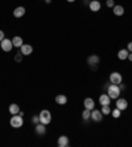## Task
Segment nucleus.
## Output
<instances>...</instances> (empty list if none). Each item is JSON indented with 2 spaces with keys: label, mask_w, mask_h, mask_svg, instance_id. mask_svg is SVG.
<instances>
[{
  "label": "nucleus",
  "mask_w": 132,
  "mask_h": 147,
  "mask_svg": "<svg viewBox=\"0 0 132 147\" xmlns=\"http://www.w3.org/2000/svg\"><path fill=\"white\" fill-rule=\"evenodd\" d=\"M120 93H122V90H120L119 85H114V84H111V85L107 88V94H109V97L111 99H118L119 96H120Z\"/></svg>",
  "instance_id": "1"
},
{
  "label": "nucleus",
  "mask_w": 132,
  "mask_h": 147,
  "mask_svg": "<svg viewBox=\"0 0 132 147\" xmlns=\"http://www.w3.org/2000/svg\"><path fill=\"white\" fill-rule=\"evenodd\" d=\"M9 125H11V127H13V129H20L24 125V118L20 114H15V115L11 117Z\"/></svg>",
  "instance_id": "2"
},
{
  "label": "nucleus",
  "mask_w": 132,
  "mask_h": 147,
  "mask_svg": "<svg viewBox=\"0 0 132 147\" xmlns=\"http://www.w3.org/2000/svg\"><path fill=\"white\" fill-rule=\"evenodd\" d=\"M38 118H40V123L48 126L52 122V113L49 110H41L40 114H38Z\"/></svg>",
  "instance_id": "3"
},
{
  "label": "nucleus",
  "mask_w": 132,
  "mask_h": 147,
  "mask_svg": "<svg viewBox=\"0 0 132 147\" xmlns=\"http://www.w3.org/2000/svg\"><path fill=\"white\" fill-rule=\"evenodd\" d=\"M110 82L114 84V85H119V84H122L123 82L122 74H120L119 72H112L111 74H110Z\"/></svg>",
  "instance_id": "4"
},
{
  "label": "nucleus",
  "mask_w": 132,
  "mask_h": 147,
  "mask_svg": "<svg viewBox=\"0 0 132 147\" xmlns=\"http://www.w3.org/2000/svg\"><path fill=\"white\" fill-rule=\"evenodd\" d=\"M99 62H101V58L96 55H91L87 57V64H88V66H91L92 69L96 68V66L99 65Z\"/></svg>",
  "instance_id": "5"
},
{
  "label": "nucleus",
  "mask_w": 132,
  "mask_h": 147,
  "mask_svg": "<svg viewBox=\"0 0 132 147\" xmlns=\"http://www.w3.org/2000/svg\"><path fill=\"white\" fill-rule=\"evenodd\" d=\"M0 47H1V49H3L4 52H11L12 51V48H13V44H12V40H9V38H4L1 42H0Z\"/></svg>",
  "instance_id": "6"
},
{
  "label": "nucleus",
  "mask_w": 132,
  "mask_h": 147,
  "mask_svg": "<svg viewBox=\"0 0 132 147\" xmlns=\"http://www.w3.org/2000/svg\"><path fill=\"white\" fill-rule=\"evenodd\" d=\"M91 119L94 121V122H101V121L103 119V113L98 109H92L91 110Z\"/></svg>",
  "instance_id": "7"
},
{
  "label": "nucleus",
  "mask_w": 132,
  "mask_h": 147,
  "mask_svg": "<svg viewBox=\"0 0 132 147\" xmlns=\"http://www.w3.org/2000/svg\"><path fill=\"white\" fill-rule=\"evenodd\" d=\"M98 102H99V105H101V106H106V105H110V103H111V98L109 97V94H107V93H103V94H101V96H99Z\"/></svg>",
  "instance_id": "8"
},
{
  "label": "nucleus",
  "mask_w": 132,
  "mask_h": 147,
  "mask_svg": "<svg viewBox=\"0 0 132 147\" xmlns=\"http://www.w3.org/2000/svg\"><path fill=\"white\" fill-rule=\"evenodd\" d=\"M20 52L23 53V56H29L33 53V47L29 44H23L20 47Z\"/></svg>",
  "instance_id": "9"
},
{
  "label": "nucleus",
  "mask_w": 132,
  "mask_h": 147,
  "mask_svg": "<svg viewBox=\"0 0 132 147\" xmlns=\"http://www.w3.org/2000/svg\"><path fill=\"white\" fill-rule=\"evenodd\" d=\"M101 7H102V4L99 0H91V1L88 3V8H90L91 12H98V11H101Z\"/></svg>",
  "instance_id": "10"
},
{
  "label": "nucleus",
  "mask_w": 132,
  "mask_h": 147,
  "mask_svg": "<svg viewBox=\"0 0 132 147\" xmlns=\"http://www.w3.org/2000/svg\"><path fill=\"white\" fill-rule=\"evenodd\" d=\"M115 101H116L115 106L118 107L119 110H122L123 111V110H125L127 107H128V102H127V99L125 98H118V99H115Z\"/></svg>",
  "instance_id": "11"
},
{
  "label": "nucleus",
  "mask_w": 132,
  "mask_h": 147,
  "mask_svg": "<svg viewBox=\"0 0 132 147\" xmlns=\"http://www.w3.org/2000/svg\"><path fill=\"white\" fill-rule=\"evenodd\" d=\"M34 133L37 134V135H45L46 134V126L42 125V123H37L34 126Z\"/></svg>",
  "instance_id": "12"
},
{
  "label": "nucleus",
  "mask_w": 132,
  "mask_h": 147,
  "mask_svg": "<svg viewBox=\"0 0 132 147\" xmlns=\"http://www.w3.org/2000/svg\"><path fill=\"white\" fill-rule=\"evenodd\" d=\"M57 146L58 147H68L69 146V138L66 135H61L57 139Z\"/></svg>",
  "instance_id": "13"
},
{
  "label": "nucleus",
  "mask_w": 132,
  "mask_h": 147,
  "mask_svg": "<svg viewBox=\"0 0 132 147\" xmlns=\"http://www.w3.org/2000/svg\"><path fill=\"white\" fill-rule=\"evenodd\" d=\"M25 11L27 9H25L24 7H21V5L20 7H16L13 9V16L16 17V19H20V17H23L24 15H25Z\"/></svg>",
  "instance_id": "14"
},
{
  "label": "nucleus",
  "mask_w": 132,
  "mask_h": 147,
  "mask_svg": "<svg viewBox=\"0 0 132 147\" xmlns=\"http://www.w3.org/2000/svg\"><path fill=\"white\" fill-rule=\"evenodd\" d=\"M83 106H85V109H88V110L95 109L94 99L92 98H85V101H83Z\"/></svg>",
  "instance_id": "15"
},
{
  "label": "nucleus",
  "mask_w": 132,
  "mask_h": 147,
  "mask_svg": "<svg viewBox=\"0 0 132 147\" xmlns=\"http://www.w3.org/2000/svg\"><path fill=\"white\" fill-rule=\"evenodd\" d=\"M56 103H58V105H66L68 103V97L65 96V94H58V96H56Z\"/></svg>",
  "instance_id": "16"
},
{
  "label": "nucleus",
  "mask_w": 132,
  "mask_h": 147,
  "mask_svg": "<svg viewBox=\"0 0 132 147\" xmlns=\"http://www.w3.org/2000/svg\"><path fill=\"white\" fill-rule=\"evenodd\" d=\"M8 111H9L11 115H15V114H19L20 111V106L17 103H11L9 107H8Z\"/></svg>",
  "instance_id": "17"
},
{
  "label": "nucleus",
  "mask_w": 132,
  "mask_h": 147,
  "mask_svg": "<svg viewBox=\"0 0 132 147\" xmlns=\"http://www.w3.org/2000/svg\"><path fill=\"white\" fill-rule=\"evenodd\" d=\"M128 55H129V52L128 49L125 48V49H120V51L118 52V58L119 60H122V61H124V60H127L128 58Z\"/></svg>",
  "instance_id": "18"
},
{
  "label": "nucleus",
  "mask_w": 132,
  "mask_h": 147,
  "mask_svg": "<svg viewBox=\"0 0 132 147\" xmlns=\"http://www.w3.org/2000/svg\"><path fill=\"white\" fill-rule=\"evenodd\" d=\"M112 12H114L115 16H123L124 15V8H123V5H114Z\"/></svg>",
  "instance_id": "19"
},
{
  "label": "nucleus",
  "mask_w": 132,
  "mask_h": 147,
  "mask_svg": "<svg viewBox=\"0 0 132 147\" xmlns=\"http://www.w3.org/2000/svg\"><path fill=\"white\" fill-rule=\"evenodd\" d=\"M12 44H13L15 48H20L21 45L24 44V40L20 37V36H15V37L12 38Z\"/></svg>",
  "instance_id": "20"
},
{
  "label": "nucleus",
  "mask_w": 132,
  "mask_h": 147,
  "mask_svg": "<svg viewBox=\"0 0 132 147\" xmlns=\"http://www.w3.org/2000/svg\"><path fill=\"white\" fill-rule=\"evenodd\" d=\"M82 118H83V121L90 119V118H91V110H88V109L83 110V113H82Z\"/></svg>",
  "instance_id": "21"
},
{
  "label": "nucleus",
  "mask_w": 132,
  "mask_h": 147,
  "mask_svg": "<svg viewBox=\"0 0 132 147\" xmlns=\"http://www.w3.org/2000/svg\"><path fill=\"white\" fill-rule=\"evenodd\" d=\"M111 115L114 117L115 119H118L119 117L122 115V110H119L118 107H115V109H114V110H111Z\"/></svg>",
  "instance_id": "22"
},
{
  "label": "nucleus",
  "mask_w": 132,
  "mask_h": 147,
  "mask_svg": "<svg viewBox=\"0 0 132 147\" xmlns=\"http://www.w3.org/2000/svg\"><path fill=\"white\" fill-rule=\"evenodd\" d=\"M102 113H103V115H109V114H111V107H110V105H106V106H102Z\"/></svg>",
  "instance_id": "23"
},
{
  "label": "nucleus",
  "mask_w": 132,
  "mask_h": 147,
  "mask_svg": "<svg viewBox=\"0 0 132 147\" xmlns=\"http://www.w3.org/2000/svg\"><path fill=\"white\" fill-rule=\"evenodd\" d=\"M23 57H24V56H23V53H21V52H17L16 55H15L13 60H15V61H16V62H21V61H23Z\"/></svg>",
  "instance_id": "24"
},
{
  "label": "nucleus",
  "mask_w": 132,
  "mask_h": 147,
  "mask_svg": "<svg viewBox=\"0 0 132 147\" xmlns=\"http://www.w3.org/2000/svg\"><path fill=\"white\" fill-rule=\"evenodd\" d=\"M106 5L109 8H114V5H115V1L114 0H106Z\"/></svg>",
  "instance_id": "25"
},
{
  "label": "nucleus",
  "mask_w": 132,
  "mask_h": 147,
  "mask_svg": "<svg viewBox=\"0 0 132 147\" xmlns=\"http://www.w3.org/2000/svg\"><path fill=\"white\" fill-rule=\"evenodd\" d=\"M32 122H33L34 125L40 123V118H38V115H33V117H32Z\"/></svg>",
  "instance_id": "26"
},
{
  "label": "nucleus",
  "mask_w": 132,
  "mask_h": 147,
  "mask_svg": "<svg viewBox=\"0 0 132 147\" xmlns=\"http://www.w3.org/2000/svg\"><path fill=\"white\" fill-rule=\"evenodd\" d=\"M4 38H5V34H4V32L1 31V29H0V42H1V41H3Z\"/></svg>",
  "instance_id": "27"
},
{
  "label": "nucleus",
  "mask_w": 132,
  "mask_h": 147,
  "mask_svg": "<svg viewBox=\"0 0 132 147\" xmlns=\"http://www.w3.org/2000/svg\"><path fill=\"white\" fill-rule=\"evenodd\" d=\"M127 49H128V52H132V41H129L127 44Z\"/></svg>",
  "instance_id": "28"
},
{
  "label": "nucleus",
  "mask_w": 132,
  "mask_h": 147,
  "mask_svg": "<svg viewBox=\"0 0 132 147\" xmlns=\"http://www.w3.org/2000/svg\"><path fill=\"white\" fill-rule=\"evenodd\" d=\"M119 88H120V90H124L125 89V86L123 85V84H119Z\"/></svg>",
  "instance_id": "29"
},
{
  "label": "nucleus",
  "mask_w": 132,
  "mask_h": 147,
  "mask_svg": "<svg viewBox=\"0 0 132 147\" xmlns=\"http://www.w3.org/2000/svg\"><path fill=\"white\" fill-rule=\"evenodd\" d=\"M127 60H129V61H132V52H129V55H128V58Z\"/></svg>",
  "instance_id": "30"
},
{
  "label": "nucleus",
  "mask_w": 132,
  "mask_h": 147,
  "mask_svg": "<svg viewBox=\"0 0 132 147\" xmlns=\"http://www.w3.org/2000/svg\"><path fill=\"white\" fill-rule=\"evenodd\" d=\"M45 3H46V4H50V3H52V0H45Z\"/></svg>",
  "instance_id": "31"
},
{
  "label": "nucleus",
  "mask_w": 132,
  "mask_h": 147,
  "mask_svg": "<svg viewBox=\"0 0 132 147\" xmlns=\"http://www.w3.org/2000/svg\"><path fill=\"white\" fill-rule=\"evenodd\" d=\"M66 1H69V3H74L75 0H66Z\"/></svg>",
  "instance_id": "32"
}]
</instances>
